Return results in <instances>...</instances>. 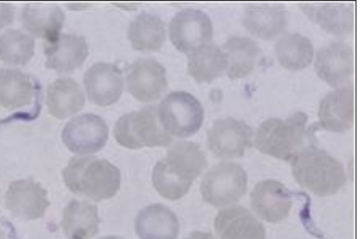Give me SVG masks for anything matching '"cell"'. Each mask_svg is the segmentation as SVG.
<instances>
[{"label": "cell", "instance_id": "6da1fadb", "mask_svg": "<svg viewBox=\"0 0 360 239\" xmlns=\"http://www.w3.org/2000/svg\"><path fill=\"white\" fill-rule=\"evenodd\" d=\"M206 167V157L197 143L179 142L155 165L152 174L153 186L166 199H180Z\"/></svg>", "mask_w": 360, "mask_h": 239}, {"label": "cell", "instance_id": "7a4b0ae2", "mask_svg": "<svg viewBox=\"0 0 360 239\" xmlns=\"http://www.w3.org/2000/svg\"><path fill=\"white\" fill-rule=\"evenodd\" d=\"M66 186L73 193L98 202L115 196L120 187V169L94 156L72 157L63 171Z\"/></svg>", "mask_w": 360, "mask_h": 239}, {"label": "cell", "instance_id": "3957f363", "mask_svg": "<svg viewBox=\"0 0 360 239\" xmlns=\"http://www.w3.org/2000/svg\"><path fill=\"white\" fill-rule=\"evenodd\" d=\"M291 161L295 180L316 195L335 194L346 181L342 164L313 146L305 147Z\"/></svg>", "mask_w": 360, "mask_h": 239}, {"label": "cell", "instance_id": "277c9868", "mask_svg": "<svg viewBox=\"0 0 360 239\" xmlns=\"http://www.w3.org/2000/svg\"><path fill=\"white\" fill-rule=\"evenodd\" d=\"M307 122V116L302 112L286 119H268L257 130L255 146L262 153L275 158L292 160L307 147L304 146L309 134Z\"/></svg>", "mask_w": 360, "mask_h": 239}, {"label": "cell", "instance_id": "5b68a950", "mask_svg": "<svg viewBox=\"0 0 360 239\" xmlns=\"http://www.w3.org/2000/svg\"><path fill=\"white\" fill-rule=\"evenodd\" d=\"M117 142L129 149L167 146L172 138L161 127L156 106H146L120 117L113 129Z\"/></svg>", "mask_w": 360, "mask_h": 239}, {"label": "cell", "instance_id": "8992f818", "mask_svg": "<svg viewBox=\"0 0 360 239\" xmlns=\"http://www.w3.org/2000/svg\"><path fill=\"white\" fill-rule=\"evenodd\" d=\"M159 122L168 134L188 137L200 128L204 117L198 100L186 91H172L160 103L158 108Z\"/></svg>", "mask_w": 360, "mask_h": 239}, {"label": "cell", "instance_id": "52a82bcc", "mask_svg": "<svg viewBox=\"0 0 360 239\" xmlns=\"http://www.w3.org/2000/svg\"><path fill=\"white\" fill-rule=\"evenodd\" d=\"M247 185V174L240 165L222 162L204 176L200 192L205 202L222 207L238 202L245 193Z\"/></svg>", "mask_w": 360, "mask_h": 239}, {"label": "cell", "instance_id": "ba28073f", "mask_svg": "<svg viewBox=\"0 0 360 239\" xmlns=\"http://www.w3.org/2000/svg\"><path fill=\"white\" fill-rule=\"evenodd\" d=\"M213 33L209 16L198 9L187 8L178 12L169 24V37L181 52L189 53L207 44Z\"/></svg>", "mask_w": 360, "mask_h": 239}, {"label": "cell", "instance_id": "9c48e42d", "mask_svg": "<svg viewBox=\"0 0 360 239\" xmlns=\"http://www.w3.org/2000/svg\"><path fill=\"white\" fill-rule=\"evenodd\" d=\"M108 138L104 119L91 113L83 114L69 121L62 131V140L72 153L88 155L100 150Z\"/></svg>", "mask_w": 360, "mask_h": 239}, {"label": "cell", "instance_id": "30bf717a", "mask_svg": "<svg viewBox=\"0 0 360 239\" xmlns=\"http://www.w3.org/2000/svg\"><path fill=\"white\" fill-rule=\"evenodd\" d=\"M252 129L244 122L226 117L216 120L207 134L210 151L221 158L242 157L252 143Z\"/></svg>", "mask_w": 360, "mask_h": 239}, {"label": "cell", "instance_id": "8fae6325", "mask_svg": "<svg viewBox=\"0 0 360 239\" xmlns=\"http://www.w3.org/2000/svg\"><path fill=\"white\" fill-rule=\"evenodd\" d=\"M127 86L131 95L141 102L158 99L167 89L164 67L153 58H139L129 67Z\"/></svg>", "mask_w": 360, "mask_h": 239}, {"label": "cell", "instance_id": "7c38bea8", "mask_svg": "<svg viewBox=\"0 0 360 239\" xmlns=\"http://www.w3.org/2000/svg\"><path fill=\"white\" fill-rule=\"evenodd\" d=\"M353 49L344 43H334L316 54L314 69L316 75L334 87L347 85L354 72Z\"/></svg>", "mask_w": 360, "mask_h": 239}, {"label": "cell", "instance_id": "4fadbf2b", "mask_svg": "<svg viewBox=\"0 0 360 239\" xmlns=\"http://www.w3.org/2000/svg\"><path fill=\"white\" fill-rule=\"evenodd\" d=\"M250 198L251 207L257 214L271 223L285 219L292 205L290 192L281 182L275 180L259 182Z\"/></svg>", "mask_w": 360, "mask_h": 239}, {"label": "cell", "instance_id": "5bb4252c", "mask_svg": "<svg viewBox=\"0 0 360 239\" xmlns=\"http://www.w3.org/2000/svg\"><path fill=\"white\" fill-rule=\"evenodd\" d=\"M352 84L340 87L328 93L319 104L320 126L333 132H343L354 123V98Z\"/></svg>", "mask_w": 360, "mask_h": 239}, {"label": "cell", "instance_id": "9a60e30c", "mask_svg": "<svg viewBox=\"0 0 360 239\" xmlns=\"http://www.w3.org/2000/svg\"><path fill=\"white\" fill-rule=\"evenodd\" d=\"M84 84L89 100L96 105L107 106L117 102L123 89L122 75L115 65L98 63L84 73Z\"/></svg>", "mask_w": 360, "mask_h": 239}, {"label": "cell", "instance_id": "2e32d148", "mask_svg": "<svg viewBox=\"0 0 360 239\" xmlns=\"http://www.w3.org/2000/svg\"><path fill=\"white\" fill-rule=\"evenodd\" d=\"M49 205L46 190L31 180L12 182L6 194V207L15 216L25 219L43 217Z\"/></svg>", "mask_w": 360, "mask_h": 239}, {"label": "cell", "instance_id": "e0dca14e", "mask_svg": "<svg viewBox=\"0 0 360 239\" xmlns=\"http://www.w3.org/2000/svg\"><path fill=\"white\" fill-rule=\"evenodd\" d=\"M45 65L58 73H68L82 66L88 56L85 39L72 34H60L53 41L45 42Z\"/></svg>", "mask_w": 360, "mask_h": 239}, {"label": "cell", "instance_id": "ac0fdd59", "mask_svg": "<svg viewBox=\"0 0 360 239\" xmlns=\"http://www.w3.org/2000/svg\"><path fill=\"white\" fill-rule=\"evenodd\" d=\"M214 228L219 239H265L263 225L241 206L221 210L215 217Z\"/></svg>", "mask_w": 360, "mask_h": 239}, {"label": "cell", "instance_id": "d6986e66", "mask_svg": "<svg viewBox=\"0 0 360 239\" xmlns=\"http://www.w3.org/2000/svg\"><path fill=\"white\" fill-rule=\"evenodd\" d=\"M299 6L311 20L331 34L347 36L354 30L353 4H301Z\"/></svg>", "mask_w": 360, "mask_h": 239}, {"label": "cell", "instance_id": "ffe728a7", "mask_svg": "<svg viewBox=\"0 0 360 239\" xmlns=\"http://www.w3.org/2000/svg\"><path fill=\"white\" fill-rule=\"evenodd\" d=\"M179 230L176 214L161 204L144 207L135 219V231L141 239H176Z\"/></svg>", "mask_w": 360, "mask_h": 239}, {"label": "cell", "instance_id": "44dd1931", "mask_svg": "<svg viewBox=\"0 0 360 239\" xmlns=\"http://www.w3.org/2000/svg\"><path fill=\"white\" fill-rule=\"evenodd\" d=\"M287 12L280 4H250L245 8L243 24L252 34L274 39L285 27Z\"/></svg>", "mask_w": 360, "mask_h": 239}, {"label": "cell", "instance_id": "7402d4cb", "mask_svg": "<svg viewBox=\"0 0 360 239\" xmlns=\"http://www.w3.org/2000/svg\"><path fill=\"white\" fill-rule=\"evenodd\" d=\"M21 19L30 33L51 42L60 35L65 14L56 4H28L23 8Z\"/></svg>", "mask_w": 360, "mask_h": 239}, {"label": "cell", "instance_id": "603a6c76", "mask_svg": "<svg viewBox=\"0 0 360 239\" xmlns=\"http://www.w3.org/2000/svg\"><path fill=\"white\" fill-rule=\"evenodd\" d=\"M84 103L83 90L73 79H57L47 89L49 112L57 118H66L78 112Z\"/></svg>", "mask_w": 360, "mask_h": 239}, {"label": "cell", "instance_id": "cb8c5ba5", "mask_svg": "<svg viewBox=\"0 0 360 239\" xmlns=\"http://www.w3.org/2000/svg\"><path fill=\"white\" fill-rule=\"evenodd\" d=\"M99 221L96 206L72 200L64 209L61 226L69 239H90L98 233Z\"/></svg>", "mask_w": 360, "mask_h": 239}, {"label": "cell", "instance_id": "d4e9b609", "mask_svg": "<svg viewBox=\"0 0 360 239\" xmlns=\"http://www.w3.org/2000/svg\"><path fill=\"white\" fill-rule=\"evenodd\" d=\"M226 69L224 52L213 44H205L188 54V73L199 83L212 81Z\"/></svg>", "mask_w": 360, "mask_h": 239}, {"label": "cell", "instance_id": "484cf974", "mask_svg": "<svg viewBox=\"0 0 360 239\" xmlns=\"http://www.w3.org/2000/svg\"><path fill=\"white\" fill-rule=\"evenodd\" d=\"M163 21L157 15L142 12L131 22L128 37L132 47L140 51L158 50L165 39Z\"/></svg>", "mask_w": 360, "mask_h": 239}, {"label": "cell", "instance_id": "4316f807", "mask_svg": "<svg viewBox=\"0 0 360 239\" xmlns=\"http://www.w3.org/2000/svg\"><path fill=\"white\" fill-rule=\"evenodd\" d=\"M224 49L229 77L243 78L253 70L259 53L253 40L245 37H233L226 41Z\"/></svg>", "mask_w": 360, "mask_h": 239}, {"label": "cell", "instance_id": "83f0119b", "mask_svg": "<svg viewBox=\"0 0 360 239\" xmlns=\"http://www.w3.org/2000/svg\"><path fill=\"white\" fill-rule=\"evenodd\" d=\"M30 77L19 70H0V105L13 110L30 103L34 94Z\"/></svg>", "mask_w": 360, "mask_h": 239}, {"label": "cell", "instance_id": "f1b7e54d", "mask_svg": "<svg viewBox=\"0 0 360 239\" xmlns=\"http://www.w3.org/2000/svg\"><path fill=\"white\" fill-rule=\"evenodd\" d=\"M275 53L281 65L295 71L302 70L311 63L314 58V47L306 37L292 34L277 41Z\"/></svg>", "mask_w": 360, "mask_h": 239}, {"label": "cell", "instance_id": "f546056e", "mask_svg": "<svg viewBox=\"0 0 360 239\" xmlns=\"http://www.w3.org/2000/svg\"><path fill=\"white\" fill-rule=\"evenodd\" d=\"M34 53V41L19 30H8L0 36V59L11 65H25Z\"/></svg>", "mask_w": 360, "mask_h": 239}, {"label": "cell", "instance_id": "4dcf8cb0", "mask_svg": "<svg viewBox=\"0 0 360 239\" xmlns=\"http://www.w3.org/2000/svg\"><path fill=\"white\" fill-rule=\"evenodd\" d=\"M15 8L12 4L0 3V30L13 22Z\"/></svg>", "mask_w": 360, "mask_h": 239}, {"label": "cell", "instance_id": "1f68e13d", "mask_svg": "<svg viewBox=\"0 0 360 239\" xmlns=\"http://www.w3.org/2000/svg\"><path fill=\"white\" fill-rule=\"evenodd\" d=\"M184 239H215L210 233L194 231Z\"/></svg>", "mask_w": 360, "mask_h": 239}, {"label": "cell", "instance_id": "d6a6232c", "mask_svg": "<svg viewBox=\"0 0 360 239\" xmlns=\"http://www.w3.org/2000/svg\"><path fill=\"white\" fill-rule=\"evenodd\" d=\"M98 239H124V238H120V237H118V236L110 235V236L101 237V238H98Z\"/></svg>", "mask_w": 360, "mask_h": 239}, {"label": "cell", "instance_id": "836d02e7", "mask_svg": "<svg viewBox=\"0 0 360 239\" xmlns=\"http://www.w3.org/2000/svg\"><path fill=\"white\" fill-rule=\"evenodd\" d=\"M0 239H5L3 231L0 229Z\"/></svg>", "mask_w": 360, "mask_h": 239}]
</instances>
